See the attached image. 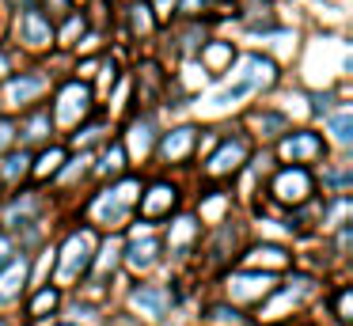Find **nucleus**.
Segmentation results:
<instances>
[{
  "label": "nucleus",
  "instance_id": "obj_1",
  "mask_svg": "<svg viewBox=\"0 0 353 326\" xmlns=\"http://www.w3.org/2000/svg\"><path fill=\"white\" fill-rule=\"evenodd\" d=\"M270 80H274V65H270V61H262V57H247V61H243V76H239L232 88H224L221 95L213 99V103H216V106H228V103H236V99H243L247 91L266 88Z\"/></svg>",
  "mask_w": 353,
  "mask_h": 326
},
{
  "label": "nucleus",
  "instance_id": "obj_2",
  "mask_svg": "<svg viewBox=\"0 0 353 326\" xmlns=\"http://www.w3.org/2000/svg\"><path fill=\"white\" fill-rule=\"evenodd\" d=\"M92 232H80L72 235L69 243H65V262H61V281H72L80 277V273L88 269V262H92Z\"/></svg>",
  "mask_w": 353,
  "mask_h": 326
},
{
  "label": "nucleus",
  "instance_id": "obj_3",
  "mask_svg": "<svg viewBox=\"0 0 353 326\" xmlns=\"http://www.w3.org/2000/svg\"><path fill=\"white\" fill-rule=\"evenodd\" d=\"M133 194H137V182H122V186L107 190V194L95 201V216L107 220V224H110V220H122V212L130 209Z\"/></svg>",
  "mask_w": 353,
  "mask_h": 326
},
{
  "label": "nucleus",
  "instance_id": "obj_4",
  "mask_svg": "<svg viewBox=\"0 0 353 326\" xmlns=\"http://www.w3.org/2000/svg\"><path fill=\"white\" fill-rule=\"evenodd\" d=\"M312 194V179H307L304 167H292V171H281L274 182V197L277 201H304Z\"/></svg>",
  "mask_w": 353,
  "mask_h": 326
},
{
  "label": "nucleus",
  "instance_id": "obj_5",
  "mask_svg": "<svg viewBox=\"0 0 353 326\" xmlns=\"http://www.w3.org/2000/svg\"><path fill=\"white\" fill-rule=\"evenodd\" d=\"M281 156L292 159V163H300V159H319L323 156V141L315 133H292V136H285Z\"/></svg>",
  "mask_w": 353,
  "mask_h": 326
},
{
  "label": "nucleus",
  "instance_id": "obj_6",
  "mask_svg": "<svg viewBox=\"0 0 353 326\" xmlns=\"http://www.w3.org/2000/svg\"><path fill=\"white\" fill-rule=\"evenodd\" d=\"M19 34H23L27 45H46L54 38L50 30V19L39 12V8H23V19H19Z\"/></svg>",
  "mask_w": 353,
  "mask_h": 326
},
{
  "label": "nucleus",
  "instance_id": "obj_7",
  "mask_svg": "<svg viewBox=\"0 0 353 326\" xmlns=\"http://www.w3.org/2000/svg\"><path fill=\"white\" fill-rule=\"evenodd\" d=\"M88 110V88L84 83H69V88L61 91V106H57V118L69 125V121H77V114Z\"/></svg>",
  "mask_w": 353,
  "mask_h": 326
},
{
  "label": "nucleus",
  "instance_id": "obj_8",
  "mask_svg": "<svg viewBox=\"0 0 353 326\" xmlns=\"http://www.w3.org/2000/svg\"><path fill=\"white\" fill-rule=\"evenodd\" d=\"M46 88V76H16V80L8 83V99L12 103H27L31 95H39V91Z\"/></svg>",
  "mask_w": 353,
  "mask_h": 326
},
{
  "label": "nucleus",
  "instance_id": "obj_9",
  "mask_svg": "<svg viewBox=\"0 0 353 326\" xmlns=\"http://www.w3.org/2000/svg\"><path fill=\"white\" fill-rule=\"evenodd\" d=\"M243 152H247V144H243V141H228V144H224V148L216 152L213 159H209V171H213V174L232 171V167H236L239 159H243Z\"/></svg>",
  "mask_w": 353,
  "mask_h": 326
},
{
  "label": "nucleus",
  "instance_id": "obj_10",
  "mask_svg": "<svg viewBox=\"0 0 353 326\" xmlns=\"http://www.w3.org/2000/svg\"><path fill=\"white\" fill-rule=\"evenodd\" d=\"M168 205H175V190H171V186H152V190H148V197L141 201V212H145V216H160Z\"/></svg>",
  "mask_w": 353,
  "mask_h": 326
},
{
  "label": "nucleus",
  "instance_id": "obj_11",
  "mask_svg": "<svg viewBox=\"0 0 353 326\" xmlns=\"http://www.w3.org/2000/svg\"><path fill=\"white\" fill-rule=\"evenodd\" d=\"M23 277H27V262L19 258V262H12V265H8V273L0 277V303H4V300H12V296L19 292V285H23Z\"/></svg>",
  "mask_w": 353,
  "mask_h": 326
},
{
  "label": "nucleus",
  "instance_id": "obj_12",
  "mask_svg": "<svg viewBox=\"0 0 353 326\" xmlns=\"http://www.w3.org/2000/svg\"><path fill=\"white\" fill-rule=\"evenodd\" d=\"M163 303H168V296H163L160 288H137V292H133V307H137V311H148L152 318L163 311Z\"/></svg>",
  "mask_w": 353,
  "mask_h": 326
},
{
  "label": "nucleus",
  "instance_id": "obj_13",
  "mask_svg": "<svg viewBox=\"0 0 353 326\" xmlns=\"http://www.w3.org/2000/svg\"><path fill=\"white\" fill-rule=\"evenodd\" d=\"M190 144H194V129H175V133L163 136V156L179 159V156H186V152H190Z\"/></svg>",
  "mask_w": 353,
  "mask_h": 326
},
{
  "label": "nucleus",
  "instance_id": "obj_14",
  "mask_svg": "<svg viewBox=\"0 0 353 326\" xmlns=\"http://www.w3.org/2000/svg\"><path fill=\"white\" fill-rule=\"evenodd\" d=\"M156 250H160V243H156V239H145V243H137V247L130 250V262H133V265H141V269H145V265H152Z\"/></svg>",
  "mask_w": 353,
  "mask_h": 326
},
{
  "label": "nucleus",
  "instance_id": "obj_15",
  "mask_svg": "<svg viewBox=\"0 0 353 326\" xmlns=\"http://www.w3.org/2000/svg\"><path fill=\"white\" fill-rule=\"evenodd\" d=\"M353 118L350 114H338V118H330V133H334V141H342V144H350L353 141Z\"/></svg>",
  "mask_w": 353,
  "mask_h": 326
},
{
  "label": "nucleus",
  "instance_id": "obj_16",
  "mask_svg": "<svg viewBox=\"0 0 353 326\" xmlns=\"http://www.w3.org/2000/svg\"><path fill=\"white\" fill-rule=\"evenodd\" d=\"M57 163H61V148H50L46 156L39 159V167H34V174H39V179H46L50 171H57Z\"/></svg>",
  "mask_w": 353,
  "mask_h": 326
},
{
  "label": "nucleus",
  "instance_id": "obj_17",
  "mask_svg": "<svg viewBox=\"0 0 353 326\" xmlns=\"http://www.w3.org/2000/svg\"><path fill=\"white\" fill-rule=\"evenodd\" d=\"M122 156H125V152H122V144H114V148L107 152V159H103V167H99V171H103V174H107V171H110V174H114V171H122Z\"/></svg>",
  "mask_w": 353,
  "mask_h": 326
},
{
  "label": "nucleus",
  "instance_id": "obj_18",
  "mask_svg": "<svg viewBox=\"0 0 353 326\" xmlns=\"http://www.w3.org/2000/svg\"><path fill=\"white\" fill-rule=\"evenodd\" d=\"M46 129H50V114H39V118L27 125V141H42V136H46Z\"/></svg>",
  "mask_w": 353,
  "mask_h": 326
},
{
  "label": "nucleus",
  "instance_id": "obj_19",
  "mask_svg": "<svg viewBox=\"0 0 353 326\" xmlns=\"http://www.w3.org/2000/svg\"><path fill=\"white\" fill-rule=\"evenodd\" d=\"M23 171H27V156H23V152L4 159V174H8V179H16V174H23Z\"/></svg>",
  "mask_w": 353,
  "mask_h": 326
},
{
  "label": "nucleus",
  "instance_id": "obj_20",
  "mask_svg": "<svg viewBox=\"0 0 353 326\" xmlns=\"http://www.w3.org/2000/svg\"><path fill=\"white\" fill-rule=\"evenodd\" d=\"M54 303H57V292H54V288H46V292H42L39 296V300H34V315H42V311H50V307H54Z\"/></svg>",
  "mask_w": 353,
  "mask_h": 326
},
{
  "label": "nucleus",
  "instance_id": "obj_21",
  "mask_svg": "<svg viewBox=\"0 0 353 326\" xmlns=\"http://www.w3.org/2000/svg\"><path fill=\"white\" fill-rule=\"evenodd\" d=\"M148 8L145 4H137V8H133V27H137V30H148V27H152V23H148Z\"/></svg>",
  "mask_w": 353,
  "mask_h": 326
},
{
  "label": "nucleus",
  "instance_id": "obj_22",
  "mask_svg": "<svg viewBox=\"0 0 353 326\" xmlns=\"http://www.w3.org/2000/svg\"><path fill=\"white\" fill-rule=\"evenodd\" d=\"M338 318H350V292L338 296Z\"/></svg>",
  "mask_w": 353,
  "mask_h": 326
},
{
  "label": "nucleus",
  "instance_id": "obj_23",
  "mask_svg": "<svg viewBox=\"0 0 353 326\" xmlns=\"http://www.w3.org/2000/svg\"><path fill=\"white\" fill-rule=\"evenodd\" d=\"M8 141H12V125H8V121H0V148H4Z\"/></svg>",
  "mask_w": 353,
  "mask_h": 326
},
{
  "label": "nucleus",
  "instance_id": "obj_24",
  "mask_svg": "<svg viewBox=\"0 0 353 326\" xmlns=\"http://www.w3.org/2000/svg\"><path fill=\"white\" fill-rule=\"evenodd\" d=\"M198 4H205V0H186V4H183V12H194Z\"/></svg>",
  "mask_w": 353,
  "mask_h": 326
},
{
  "label": "nucleus",
  "instance_id": "obj_25",
  "mask_svg": "<svg viewBox=\"0 0 353 326\" xmlns=\"http://www.w3.org/2000/svg\"><path fill=\"white\" fill-rule=\"evenodd\" d=\"M168 4H171V0H160V8H168Z\"/></svg>",
  "mask_w": 353,
  "mask_h": 326
}]
</instances>
